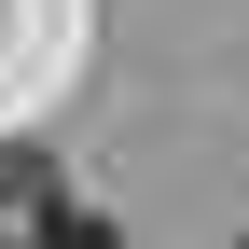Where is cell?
<instances>
[{
	"mask_svg": "<svg viewBox=\"0 0 249 249\" xmlns=\"http://www.w3.org/2000/svg\"><path fill=\"white\" fill-rule=\"evenodd\" d=\"M14 249H111V222H83V208H42V222H14Z\"/></svg>",
	"mask_w": 249,
	"mask_h": 249,
	"instance_id": "1",
	"label": "cell"
}]
</instances>
